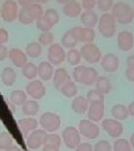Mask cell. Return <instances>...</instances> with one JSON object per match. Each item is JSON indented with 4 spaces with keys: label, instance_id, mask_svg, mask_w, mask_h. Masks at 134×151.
I'll return each instance as SVG.
<instances>
[{
    "label": "cell",
    "instance_id": "cell-39",
    "mask_svg": "<svg viewBox=\"0 0 134 151\" xmlns=\"http://www.w3.org/2000/svg\"><path fill=\"white\" fill-rule=\"evenodd\" d=\"M28 10L30 12V15L32 16L34 20H37L39 17L44 16V9H43V6L40 4H36L34 2L30 6H28Z\"/></svg>",
    "mask_w": 134,
    "mask_h": 151
},
{
    "label": "cell",
    "instance_id": "cell-28",
    "mask_svg": "<svg viewBox=\"0 0 134 151\" xmlns=\"http://www.w3.org/2000/svg\"><path fill=\"white\" fill-rule=\"evenodd\" d=\"M77 39H76L75 35L73 34V32L68 29L67 32H65L64 35H63V37L60 39V45L65 47V48H68V49H72L74 48L76 45H77Z\"/></svg>",
    "mask_w": 134,
    "mask_h": 151
},
{
    "label": "cell",
    "instance_id": "cell-35",
    "mask_svg": "<svg viewBox=\"0 0 134 151\" xmlns=\"http://www.w3.org/2000/svg\"><path fill=\"white\" fill-rule=\"evenodd\" d=\"M14 145V139L9 132L7 131H2L0 132V149L1 150H6L9 147Z\"/></svg>",
    "mask_w": 134,
    "mask_h": 151
},
{
    "label": "cell",
    "instance_id": "cell-33",
    "mask_svg": "<svg viewBox=\"0 0 134 151\" xmlns=\"http://www.w3.org/2000/svg\"><path fill=\"white\" fill-rule=\"evenodd\" d=\"M18 20L22 25H30L35 22L32 16L30 15V12L28 10V7H20L19 11H18Z\"/></svg>",
    "mask_w": 134,
    "mask_h": 151
},
{
    "label": "cell",
    "instance_id": "cell-7",
    "mask_svg": "<svg viewBox=\"0 0 134 151\" xmlns=\"http://www.w3.org/2000/svg\"><path fill=\"white\" fill-rule=\"evenodd\" d=\"M78 132L80 135L85 137L86 139L93 140L100 135V128L95 122L91 120H80V122L78 123Z\"/></svg>",
    "mask_w": 134,
    "mask_h": 151
},
{
    "label": "cell",
    "instance_id": "cell-18",
    "mask_svg": "<svg viewBox=\"0 0 134 151\" xmlns=\"http://www.w3.org/2000/svg\"><path fill=\"white\" fill-rule=\"evenodd\" d=\"M63 12L65 16L70 17V18H76L80 16V14L83 12V8L78 1L70 0L65 5H63Z\"/></svg>",
    "mask_w": 134,
    "mask_h": 151
},
{
    "label": "cell",
    "instance_id": "cell-44",
    "mask_svg": "<svg viewBox=\"0 0 134 151\" xmlns=\"http://www.w3.org/2000/svg\"><path fill=\"white\" fill-rule=\"evenodd\" d=\"M113 5H114L113 0H97L96 1L97 8L103 12H107L108 10H111Z\"/></svg>",
    "mask_w": 134,
    "mask_h": 151
},
{
    "label": "cell",
    "instance_id": "cell-53",
    "mask_svg": "<svg viewBox=\"0 0 134 151\" xmlns=\"http://www.w3.org/2000/svg\"><path fill=\"white\" fill-rule=\"evenodd\" d=\"M126 64L128 67H134V55H131L126 58Z\"/></svg>",
    "mask_w": 134,
    "mask_h": 151
},
{
    "label": "cell",
    "instance_id": "cell-25",
    "mask_svg": "<svg viewBox=\"0 0 134 151\" xmlns=\"http://www.w3.org/2000/svg\"><path fill=\"white\" fill-rule=\"evenodd\" d=\"M39 104L35 100H27L21 105L22 113L26 116H35L39 112Z\"/></svg>",
    "mask_w": 134,
    "mask_h": 151
},
{
    "label": "cell",
    "instance_id": "cell-34",
    "mask_svg": "<svg viewBox=\"0 0 134 151\" xmlns=\"http://www.w3.org/2000/svg\"><path fill=\"white\" fill-rule=\"evenodd\" d=\"M66 58H67V62L70 65L77 66V65H80V60H82V56H80V53L78 49L72 48L66 53Z\"/></svg>",
    "mask_w": 134,
    "mask_h": 151
},
{
    "label": "cell",
    "instance_id": "cell-52",
    "mask_svg": "<svg viewBox=\"0 0 134 151\" xmlns=\"http://www.w3.org/2000/svg\"><path fill=\"white\" fill-rule=\"evenodd\" d=\"M43 151H59L58 147L52 146V145H44Z\"/></svg>",
    "mask_w": 134,
    "mask_h": 151
},
{
    "label": "cell",
    "instance_id": "cell-27",
    "mask_svg": "<svg viewBox=\"0 0 134 151\" xmlns=\"http://www.w3.org/2000/svg\"><path fill=\"white\" fill-rule=\"evenodd\" d=\"M95 85L97 91L101 92L103 95H106L112 91V84L106 76H98L95 82Z\"/></svg>",
    "mask_w": 134,
    "mask_h": 151
},
{
    "label": "cell",
    "instance_id": "cell-42",
    "mask_svg": "<svg viewBox=\"0 0 134 151\" xmlns=\"http://www.w3.org/2000/svg\"><path fill=\"white\" fill-rule=\"evenodd\" d=\"M85 70H86V66H84V65H77V66H75V68L73 70V74H72L73 80L75 82H77V83H82Z\"/></svg>",
    "mask_w": 134,
    "mask_h": 151
},
{
    "label": "cell",
    "instance_id": "cell-12",
    "mask_svg": "<svg viewBox=\"0 0 134 151\" xmlns=\"http://www.w3.org/2000/svg\"><path fill=\"white\" fill-rule=\"evenodd\" d=\"M70 30L75 35V37L78 43L90 44L93 43V40L95 39V30L93 28L76 26V27L70 28Z\"/></svg>",
    "mask_w": 134,
    "mask_h": 151
},
{
    "label": "cell",
    "instance_id": "cell-31",
    "mask_svg": "<svg viewBox=\"0 0 134 151\" xmlns=\"http://www.w3.org/2000/svg\"><path fill=\"white\" fill-rule=\"evenodd\" d=\"M97 77H98V74H97V70L94 68V67H87L86 66L85 73H84V76H83V82L82 84L84 85H92L96 82Z\"/></svg>",
    "mask_w": 134,
    "mask_h": 151
},
{
    "label": "cell",
    "instance_id": "cell-14",
    "mask_svg": "<svg viewBox=\"0 0 134 151\" xmlns=\"http://www.w3.org/2000/svg\"><path fill=\"white\" fill-rule=\"evenodd\" d=\"M101 65L102 68L107 73H114L116 72L120 66V60L115 54L108 53L101 58Z\"/></svg>",
    "mask_w": 134,
    "mask_h": 151
},
{
    "label": "cell",
    "instance_id": "cell-19",
    "mask_svg": "<svg viewBox=\"0 0 134 151\" xmlns=\"http://www.w3.org/2000/svg\"><path fill=\"white\" fill-rule=\"evenodd\" d=\"M38 70V76L40 77L42 82H47L50 81L53 78L54 75V65H52L48 60L47 62H40L39 65L37 66Z\"/></svg>",
    "mask_w": 134,
    "mask_h": 151
},
{
    "label": "cell",
    "instance_id": "cell-11",
    "mask_svg": "<svg viewBox=\"0 0 134 151\" xmlns=\"http://www.w3.org/2000/svg\"><path fill=\"white\" fill-rule=\"evenodd\" d=\"M102 127L104 131L106 132L107 134L112 138H120L121 135L123 134V124L121 123V121H118L115 119H106L103 120Z\"/></svg>",
    "mask_w": 134,
    "mask_h": 151
},
{
    "label": "cell",
    "instance_id": "cell-38",
    "mask_svg": "<svg viewBox=\"0 0 134 151\" xmlns=\"http://www.w3.org/2000/svg\"><path fill=\"white\" fill-rule=\"evenodd\" d=\"M44 17L47 19V22L52 25V26H55L56 24H58L59 22V14L56 9H53V8H49L47 10H45L44 12Z\"/></svg>",
    "mask_w": 134,
    "mask_h": 151
},
{
    "label": "cell",
    "instance_id": "cell-47",
    "mask_svg": "<svg viewBox=\"0 0 134 151\" xmlns=\"http://www.w3.org/2000/svg\"><path fill=\"white\" fill-rule=\"evenodd\" d=\"M9 40V32L5 28H0V44L4 45L7 44Z\"/></svg>",
    "mask_w": 134,
    "mask_h": 151
},
{
    "label": "cell",
    "instance_id": "cell-56",
    "mask_svg": "<svg viewBox=\"0 0 134 151\" xmlns=\"http://www.w3.org/2000/svg\"><path fill=\"white\" fill-rule=\"evenodd\" d=\"M34 1H35L36 4H40V5H42V4H47L49 0H34Z\"/></svg>",
    "mask_w": 134,
    "mask_h": 151
},
{
    "label": "cell",
    "instance_id": "cell-4",
    "mask_svg": "<svg viewBox=\"0 0 134 151\" xmlns=\"http://www.w3.org/2000/svg\"><path fill=\"white\" fill-rule=\"evenodd\" d=\"M80 56L82 58H84L85 62L90 63V64H95L101 62L102 58V53L100 48L97 47L95 44H83V46L80 47Z\"/></svg>",
    "mask_w": 134,
    "mask_h": 151
},
{
    "label": "cell",
    "instance_id": "cell-15",
    "mask_svg": "<svg viewBox=\"0 0 134 151\" xmlns=\"http://www.w3.org/2000/svg\"><path fill=\"white\" fill-rule=\"evenodd\" d=\"M87 113V118L93 122H100L104 116V103H91L88 105V109L86 111Z\"/></svg>",
    "mask_w": 134,
    "mask_h": 151
},
{
    "label": "cell",
    "instance_id": "cell-37",
    "mask_svg": "<svg viewBox=\"0 0 134 151\" xmlns=\"http://www.w3.org/2000/svg\"><path fill=\"white\" fill-rule=\"evenodd\" d=\"M113 151H132V147L126 139L118 138L113 145Z\"/></svg>",
    "mask_w": 134,
    "mask_h": 151
},
{
    "label": "cell",
    "instance_id": "cell-26",
    "mask_svg": "<svg viewBox=\"0 0 134 151\" xmlns=\"http://www.w3.org/2000/svg\"><path fill=\"white\" fill-rule=\"evenodd\" d=\"M21 73L25 78L29 80V81H34L38 76L37 66L32 62H27L26 64L21 67Z\"/></svg>",
    "mask_w": 134,
    "mask_h": 151
},
{
    "label": "cell",
    "instance_id": "cell-20",
    "mask_svg": "<svg viewBox=\"0 0 134 151\" xmlns=\"http://www.w3.org/2000/svg\"><path fill=\"white\" fill-rule=\"evenodd\" d=\"M80 22L83 24L84 27L94 29L98 22L97 14L94 10H84L80 14Z\"/></svg>",
    "mask_w": 134,
    "mask_h": 151
},
{
    "label": "cell",
    "instance_id": "cell-58",
    "mask_svg": "<svg viewBox=\"0 0 134 151\" xmlns=\"http://www.w3.org/2000/svg\"><path fill=\"white\" fill-rule=\"evenodd\" d=\"M130 143H131V147L134 148V133L131 135V138H130Z\"/></svg>",
    "mask_w": 134,
    "mask_h": 151
},
{
    "label": "cell",
    "instance_id": "cell-8",
    "mask_svg": "<svg viewBox=\"0 0 134 151\" xmlns=\"http://www.w3.org/2000/svg\"><path fill=\"white\" fill-rule=\"evenodd\" d=\"M25 92L32 100L38 101V100H42L46 95V87H45L44 82H42L40 80H34L27 84Z\"/></svg>",
    "mask_w": 134,
    "mask_h": 151
},
{
    "label": "cell",
    "instance_id": "cell-51",
    "mask_svg": "<svg viewBox=\"0 0 134 151\" xmlns=\"http://www.w3.org/2000/svg\"><path fill=\"white\" fill-rule=\"evenodd\" d=\"M34 2H35L34 0H17V4L20 7H28V6H30Z\"/></svg>",
    "mask_w": 134,
    "mask_h": 151
},
{
    "label": "cell",
    "instance_id": "cell-5",
    "mask_svg": "<svg viewBox=\"0 0 134 151\" xmlns=\"http://www.w3.org/2000/svg\"><path fill=\"white\" fill-rule=\"evenodd\" d=\"M64 145L68 149H76L80 142V134L78 132V129L75 127L68 125L63 130V133L60 135Z\"/></svg>",
    "mask_w": 134,
    "mask_h": 151
},
{
    "label": "cell",
    "instance_id": "cell-6",
    "mask_svg": "<svg viewBox=\"0 0 134 151\" xmlns=\"http://www.w3.org/2000/svg\"><path fill=\"white\" fill-rule=\"evenodd\" d=\"M18 4L16 0H6L1 5V10H0V16L2 20L6 22H15L18 17Z\"/></svg>",
    "mask_w": 134,
    "mask_h": 151
},
{
    "label": "cell",
    "instance_id": "cell-62",
    "mask_svg": "<svg viewBox=\"0 0 134 151\" xmlns=\"http://www.w3.org/2000/svg\"><path fill=\"white\" fill-rule=\"evenodd\" d=\"M0 46H1V44H0Z\"/></svg>",
    "mask_w": 134,
    "mask_h": 151
},
{
    "label": "cell",
    "instance_id": "cell-32",
    "mask_svg": "<svg viewBox=\"0 0 134 151\" xmlns=\"http://www.w3.org/2000/svg\"><path fill=\"white\" fill-rule=\"evenodd\" d=\"M10 101L15 105L21 106L27 101V93L22 90H15L10 93Z\"/></svg>",
    "mask_w": 134,
    "mask_h": 151
},
{
    "label": "cell",
    "instance_id": "cell-24",
    "mask_svg": "<svg viewBox=\"0 0 134 151\" xmlns=\"http://www.w3.org/2000/svg\"><path fill=\"white\" fill-rule=\"evenodd\" d=\"M111 114L113 118L118 121H123L129 118V111L128 106H125L124 104H115L111 109Z\"/></svg>",
    "mask_w": 134,
    "mask_h": 151
},
{
    "label": "cell",
    "instance_id": "cell-59",
    "mask_svg": "<svg viewBox=\"0 0 134 151\" xmlns=\"http://www.w3.org/2000/svg\"><path fill=\"white\" fill-rule=\"evenodd\" d=\"M21 151H30V149H25V150H21Z\"/></svg>",
    "mask_w": 134,
    "mask_h": 151
},
{
    "label": "cell",
    "instance_id": "cell-1",
    "mask_svg": "<svg viewBox=\"0 0 134 151\" xmlns=\"http://www.w3.org/2000/svg\"><path fill=\"white\" fill-rule=\"evenodd\" d=\"M112 16L114 17L115 22L121 25H129L133 22L134 19V11L133 8L124 2V1H118L112 7Z\"/></svg>",
    "mask_w": 134,
    "mask_h": 151
},
{
    "label": "cell",
    "instance_id": "cell-10",
    "mask_svg": "<svg viewBox=\"0 0 134 151\" xmlns=\"http://www.w3.org/2000/svg\"><path fill=\"white\" fill-rule=\"evenodd\" d=\"M48 62L52 65H60L66 60V52L60 44H52L48 48Z\"/></svg>",
    "mask_w": 134,
    "mask_h": 151
},
{
    "label": "cell",
    "instance_id": "cell-54",
    "mask_svg": "<svg viewBox=\"0 0 134 151\" xmlns=\"http://www.w3.org/2000/svg\"><path fill=\"white\" fill-rule=\"evenodd\" d=\"M128 111H129V115L134 118V102L130 103V105L128 106Z\"/></svg>",
    "mask_w": 134,
    "mask_h": 151
},
{
    "label": "cell",
    "instance_id": "cell-48",
    "mask_svg": "<svg viewBox=\"0 0 134 151\" xmlns=\"http://www.w3.org/2000/svg\"><path fill=\"white\" fill-rule=\"evenodd\" d=\"M75 151H93V146L90 142H80Z\"/></svg>",
    "mask_w": 134,
    "mask_h": 151
},
{
    "label": "cell",
    "instance_id": "cell-3",
    "mask_svg": "<svg viewBox=\"0 0 134 151\" xmlns=\"http://www.w3.org/2000/svg\"><path fill=\"white\" fill-rule=\"evenodd\" d=\"M38 123L42 125V129L47 133H55L60 128L62 120L58 114L47 111L40 115Z\"/></svg>",
    "mask_w": 134,
    "mask_h": 151
},
{
    "label": "cell",
    "instance_id": "cell-36",
    "mask_svg": "<svg viewBox=\"0 0 134 151\" xmlns=\"http://www.w3.org/2000/svg\"><path fill=\"white\" fill-rule=\"evenodd\" d=\"M86 100H87V102L90 103V104L91 103H98V102L104 103V95H103L101 92L97 91L96 88H93V90L87 92Z\"/></svg>",
    "mask_w": 134,
    "mask_h": 151
},
{
    "label": "cell",
    "instance_id": "cell-61",
    "mask_svg": "<svg viewBox=\"0 0 134 151\" xmlns=\"http://www.w3.org/2000/svg\"><path fill=\"white\" fill-rule=\"evenodd\" d=\"M133 11H134V8H133Z\"/></svg>",
    "mask_w": 134,
    "mask_h": 151
},
{
    "label": "cell",
    "instance_id": "cell-2",
    "mask_svg": "<svg viewBox=\"0 0 134 151\" xmlns=\"http://www.w3.org/2000/svg\"><path fill=\"white\" fill-rule=\"evenodd\" d=\"M98 32L105 38H112L116 32V22L112 14L104 12L98 19Z\"/></svg>",
    "mask_w": 134,
    "mask_h": 151
},
{
    "label": "cell",
    "instance_id": "cell-16",
    "mask_svg": "<svg viewBox=\"0 0 134 151\" xmlns=\"http://www.w3.org/2000/svg\"><path fill=\"white\" fill-rule=\"evenodd\" d=\"M8 57L11 60V63L15 65L16 67H19V68H21L22 66L28 62L26 53L24 50H21L20 48L9 49L8 50Z\"/></svg>",
    "mask_w": 134,
    "mask_h": 151
},
{
    "label": "cell",
    "instance_id": "cell-45",
    "mask_svg": "<svg viewBox=\"0 0 134 151\" xmlns=\"http://www.w3.org/2000/svg\"><path fill=\"white\" fill-rule=\"evenodd\" d=\"M93 151H112V147L106 140H101L95 143Z\"/></svg>",
    "mask_w": 134,
    "mask_h": 151
},
{
    "label": "cell",
    "instance_id": "cell-50",
    "mask_svg": "<svg viewBox=\"0 0 134 151\" xmlns=\"http://www.w3.org/2000/svg\"><path fill=\"white\" fill-rule=\"evenodd\" d=\"M125 76L130 82H134V67H128L125 70Z\"/></svg>",
    "mask_w": 134,
    "mask_h": 151
},
{
    "label": "cell",
    "instance_id": "cell-49",
    "mask_svg": "<svg viewBox=\"0 0 134 151\" xmlns=\"http://www.w3.org/2000/svg\"><path fill=\"white\" fill-rule=\"evenodd\" d=\"M6 58H8V48L5 45H1L0 46V62L5 60Z\"/></svg>",
    "mask_w": 134,
    "mask_h": 151
},
{
    "label": "cell",
    "instance_id": "cell-55",
    "mask_svg": "<svg viewBox=\"0 0 134 151\" xmlns=\"http://www.w3.org/2000/svg\"><path fill=\"white\" fill-rule=\"evenodd\" d=\"M5 151H21V149L19 148V147L15 146V145H12L11 147H9L8 149H6Z\"/></svg>",
    "mask_w": 134,
    "mask_h": 151
},
{
    "label": "cell",
    "instance_id": "cell-17",
    "mask_svg": "<svg viewBox=\"0 0 134 151\" xmlns=\"http://www.w3.org/2000/svg\"><path fill=\"white\" fill-rule=\"evenodd\" d=\"M38 125H39V123L34 116H25L22 119L18 120V127L25 135L29 134L34 130L37 129Z\"/></svg>",
    "mask_w": 134,
    "mask_h": 151
},
{
    "label": "cell",
    "instance_id": "cell-40",
    "mask_svg": "<svg viewBox=\"0 0 134 151\" xmlns=\"http://www.w3.org/2000/svg\"><path fill=\"white\" fill-rule=\"evenodd\" d=\"M38 43L42 46H50L54 44V34L52 32H44L38 37Z\"/></svg>",
    "mask_w": 134,
    "mask_h": 151
},
{
    "label": "cell",
    "instance_id": "cell-57",
    "mask_svg": "<svg viewBox=\"0 0 134 151\" xmlns=\"http://www.w3.org/2000/svg\"><path fill=\"white\" fill-rule=\"evenodd\" d=\"M56 2H58V4H60V5H65L66 2H68V1H70V0H55Z\"/></svg>",
    "mask_w": 134,
    "mask_h": 151
},
{
    "label": "cell",
    "instance_id": "cell-43",
    "mask_svg": "<svg viewBox=\"0 0 134 151\" xmlns=\"http://www.w3.org/2000/svg\"><path fill=\"white\" fill-rule=\"evenodd\" d=\"M36 22V26L39 30H42V32H50V29L53 28V26L47 22V19L45 18L44 16L39 17L37 20H35Z\"/></svg>",
    "mask_w": 134,
    "mask_h": 151
},
{
    "label": "cell",
    "instance_id": "cell-30",
    "mask_svg": "<svg viewBox=\"0 0 134 151\" xmlns=\"http://www.w3.org/2000/svg\"><path fill=\"white\" fill-rule=\"evenodd\" d=\"M59 91L62 92V94L66 97H70V99H74L77 94V86H76V83L74 81H70L67 83H65L63 86L59 88Z\"/></svg>",
    "mask_w": 134,
    "mask_h": 151
},
{
    "label": "cell",
    "instance_id": "cell-29",
    "mask_svg": "<svg viewBox=\"0 0 134 151\" xmlns=\"http://www.w3.org/2000/svg\"><path fill=\"white\" fill-rule=\"evenodd\" d=\"M42 52H43L42 45L38 42L29 43L26 46V49H25V53H26L27 57H32V58H38L42 55Z\"/></svg>",
    "mask_w": 134,
    "mask_h": 151
},
{
    "label": "cell",
    "instance_id": "cell-21",
    "mask_svg": "<svg viewBox=\"0 0 134 151\" xmlns=\"http://www.w3.org/2000/svg\"><path fill=\"white\" fill-rule=\"evenodd\" d=\"M54 85L56 88H60V87L64 85L65 83H67V82L70 80V76L68 74V72L63 68V67H58L57 70H55L54 72Z\"/></svg>",
    "mask_w": 134,
    "mask_h": 151
},
{
    "label": "cell",
    "instance_id": "cell-22",
    "mask_svg": "<svg viewBox=\"0 0 134 151\" xmlns=\"http://www.w3.org/2000/svg\"><path fill=\"white\" fill-rule=\"evenodd\" d=\"M90 103L87 102L86 97L82 96H75L72 101V110L77 114H84L86 113L87 109H88Z\"/></svg>",
    "mask_w": 134,
    "mask_h": 151
},
{
    "label": "cell",
    "instance_id": "cell-46",
    "mask_svg": "<svg viewBox=\"0 0 134 151\" xmlns=\"http://www.w3.org/2000/svg\"><path fill=\"white\" fill-rule=\"evenodd\" d=\"M97 0H82L80 6L84 10H93V8L96 6Z\"/></svg>",
    "mask_w": 134,
    "mask_h": 151
},
{
    "label": "cell",
    "instance_id": "cell-13",
    "mask_svg": "<svg viewBox=\"0 0 134 151\" xmlns=\"http://www.w3.org/2000/svg\"><path fill=\"white\" fill-rule=\"evenodd\" d=\"M134 46V35L130 30H122L118 35V47L122 52H129Z\"/></svg>",
    "mask_w": 134,
    "mask_h": 151
},
{
    "label": "cell",
    "instance_id": "cell-9",
    "mask_svg": "<svg viewBox=\"0 0 134 151\" xmlns=\"http://www.w3.org/2000/svg\"><path fill=\"white\" fill-rule=\"evenodd\" d=\"M46 134H47V132L44 131L43 129L34 130L32 132H30L29 134L27 135V139H26L27 148L30 149V150H35V149H38V148H40L42 146H44Z\"/></svg>",
    "mask_w": 134,
    "mask_h": 151
},
{
    "label": "cell",
    "instance_id": "cell-23",
    "mask_svg": "<svg viewBox=\"0 0 134 151\" xmlns=\"http://www.w3.org/2000/svg\"><path fill=\"white\" fill-rule=\"evenodd\" d=\"M0 78H1V82L4 83V85H6V86H12L15 84L17 78L16 70H14L12 67H10V66H7L1 72Z\"/></svg>",
    "mask_w": 134,
    "mask_h": 151
},
{
    "label": "cell",
    "instance_id": "cell-60",
    "mask_svg": "<svg viewBox=\"0 0 134 151\" xmlns=\"http://www.w3.org/2000/svg\"><path fill=\"white\" fill-rule=\"evenodd\" d=\"M0 10H1V7H0Z\"/></svg>",
    "mask_w": 134,
    "mask_h": 151
},
{
    "label": "cell",
    "instance_id": "cell-41",
    "mask_svg": "<svg viewBox=\"0 0 134 151\" xmlns=\"http://www.w3.org/2000/svg\"><path fill=\"white\" fill-rule=\"evenodd\" d=\"M44 145H52V146L59 148L62 145V138H60V135L56 134V133H47Z\"/></svg>",
    "mask_w": 134,
    "mask_h": 151
}]
</instances>
